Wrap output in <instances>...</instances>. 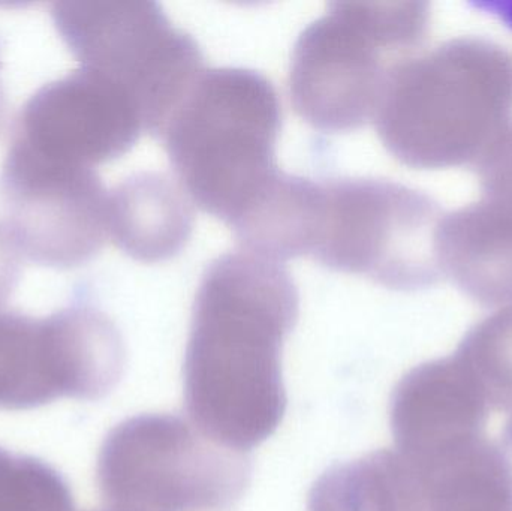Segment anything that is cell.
<instances>
[{"mask_svg": "<svg viewBox=\"0 0 512 511\" xmlns=\"http://www.w3.org/2000/svg\"><path fill=\"white\" fill-rule=\"evenodd\" d=\"M125 344L99 309L72 305L35 318L0 309V410L60 398L98 401L119 384Z\"/></svg>", "mask_w": 512, "mask_h": 511, "instance_id": "obj_8", "label": "cell"}, {"mask_svg": "<svg viewBox=\"0 0 512 511\" xmlns=\"http://www.w3.org/2000/svg\"><path fill=\"white\" fill-rule=\"evenodd\" d=\"M442 275L486 308L512 305V213L495 204L462 207L442 216L438 230Z\"/></svg>", "mask_w": 512, "mask_h": 511, "instance_id": "obj_12", "label": "cell"}, {"mask_svg": "<svg viewBox=\"0 0 512 511\" xmlns=\"http://www.w3.org/2000/svg\"><path fill=\"white\" fill-rule=\"evenodd\" d=\"M300 297L288 270L251 252L210 263L192 309L183 380L191 422L230 449L251 452L282 423V348Z\"/></svg>", "mask_w": 512, "mask_h": 511, "instance_id": "obj_1", "label": "cell"}, {"mask_svg": "<svg viewBox=\"0 0 512 511\" xmlns=\"http://www.w3.org/2000/svg\"><path fill=\"white\" fill-rule=\"evenodd\" d=\"M490 410L483 387L456 353L421 363L391 395L396 450L412 462L438 458L486 437Z\"/></svg>", "mask_w": 512, "mask_h": 511, "instance_id": "obj_11", "label": "cell"}, {"mask_svg": "<svg viewBox=\"0 0 512 511\" xmlns=\"http://www.w3.org/2000/svg\"><path fill=\"white\" fill-rule=\"evenodd\" d=\"M409 462L423 476L426 511H512L510 462L486 437L430 461Z\"/></svg>", "mask_w": 512, "mask_h": 511, "instance_id": "obj_15", "label": "cell"}, {"mask_svg": "<svg viewBox=\"0 0 512 511\" xmlns=\"http://www.w3.org/2000/svg\"><path fill=\"white\" fill-rule=\"evenodd\" d=\"M6 228L26 260L74 269L108 237V191L95 168L59 161L12 137L0 177Z\"/></svg>", "mask_w": 512, "mask_h": 511, "instance_id": "obj_9", "label": "cell"}, {"mask_svg": "<svg viewBox=\"0 0 512 511\" xmlns=\"http://www.w3.org/2000/svg\"><path fill=\"white\" fill-rule=\"evenodd\" d=\"M442 216L432 197L391 180H310L301 257L391 290H423L444 279Z\"/></svg>", "mask_w": 512, "mask_h": 511, "instance_id": "obj_4", "label": "cell"}, {"mask_svg": "<svg viewBox=\"0 0 512 511\" xmlns=\"http://www.w3.org/2000/svg\"><path fill=\"white\" fill-rule=\"evenodd\" d=\"M373 122L408 167L475 165L512 125V57L481 38L409 54L390 69Z\"/></svg>", "mask_w": 512, "mask_h": 511, "instance_id": "obj_2", "label": "cell"}, {"mask_svg": "<svg viewBox=\"0 0 512 511\" xmlns=\"http://www.w3.org/2000/svg\"><path fill=\"white\" fill-rule=\"evenodd\" d=\"M23 260L8 228L0 222V309L11 299L20 284Z\"/></svg>", "mask_w": 512, "mask_h": 511, "instance_id": "obj_19", "label": "cell"}, {"mask_svg": "<svg viewBox=\"0 0 512 511\" xmlns=\"http://www.w3.org/2000/svg\"><path fill=\"white\" fill-rule=\"evenodd\" d=\"M6 111H8V105H6L5 93H3L2 84H0V132H2L3 126H5Z\"/></svg>", "mask_w": 512, "mask_h": 511, "instance_id": "obj_21", "label": "cell"}, {"mask_svg": "<svg viewBox=\"0 0 512 511\" xmlns=\"http://www.w3.org/2000/svg\"><path fill=\"white\" fill-rule=\"evenodd\" d=\"M102 511H122V510L108 509V510H102Z\"/></svg>", "mask_w": 512, "mask_h": 511, "instance_id": "obj_22", "label": "cell"}, {"mask_svg": "<svg viewBox=\"0 0 512 511\" xmlns=\"http://www.w3.org/2000/svg\"><path fill=\"white\" fill-rule=\"evenodd\" d=\"M499 446L504 450L512 470V414L510 419L507 420V423H505L504 434H502V441Z\"/></svg>", "mask_w": 512, "mask_h": 511, "instance_id": "obj_20", "label": "cell"}, {"mask_svg": "<svg viewBox=\"0 0 512 511\" xmlns=\"http://www.w3.org/2000/svg\"><path fill=\"white\" fill-rule=\"evenodd\" d=\"M456 354L474 372L490 408L512 414V305L475 324Z\"/></svg>", "mask_w": 512, "mask_h": 511, "instance_id": "obj_16", "label": "cell"}, {"mask_svg": "<svg viewBox=\"0 0 512 511\" xmlns=\"http://www.w3.org/2000/svg\"><path fill=\"white\" fill-rule=\"evenodd\" d=\"M0 511H74V501L50 465L0 449Z\"/></svg>", "mask_w": 512, "mask_h": 511, "instance_id": "obj_17", "label": "cell"}, {"mask_svg": "<svg viewBox=\"0 0 512 511\" xmlns=\"http://www.w3.org/2000/svg\"><path fill=\"white\" fill-rule=\"evenodd\" d=\"M96 477L108 509L225 510L245 494L252 465L183 417L143 414L105 437Z\"/></svg>", "mask_w": 512, "mask_h": 511, "instance_id": "obj_6", "label": "cell"}, {"mask_svg": "<svg viewBox=\"0 0 512 511\" xmlns=\"http://www.w3.org/2000/svg\"><path fill=\"white\" fill-rule=\"evenodd\" d=\"M429 3L334 2L292 50L289 92L295 111L324 132L375 120L393 65L429 30Z\"/></svg>", "mask_w": 512, "mask_h": 511, "instance_id": "obj_5", "label": "cell"}, {"mask_svg": "<svg viewBox=\"0 0 512 511\" xmlns=\"http://www.w3.org/2000/svg\"><path fill=\"white\" fill-rule=\"evenodd\" d=\"M108 237L128 257L159 263L176 257L191 239L194 210L168 174L141 171L108 192Z\"/></svg>", "mask_w": 512, "mask_h": 511, "instance_id": "obj_13", "label": "cell"}, {"mask_svg": "<svg viewBox=\"0 0 512 511\" xmlns=\"http://www.w3.org/2000/svg\"><path fill=\"white\" fill-rule=\"evenodd\" d=\"M420 471L397 450L334 465L310 489L309 511H426Z\"/></svg>", "mask_w": 512, "mask_h": 511, "instance_id": "obj_14", "label": "cell"}, {"mask_svg": "<svg viewBox=\"0 0 512 511\" xmlns=\"http://www.w3.org/2000/svg\"><path fill=\"white\" fill-rule=\"evenodd\" d=\"M51 20L81 66L125 87L159 137L204 71L194 36L173 26L155 2H56Z\"/></svg>", "mask_w": 512, "mask_h": 511, "instance_id": "obj_7", "label": "cell"}, {"mask_svg": "<svg viewBox=\"0 0 512 511\" xmlns=\"http://www.w3.org/2000/svg\"><path fill=\"white\" fill-rule=\"evenodd\" d=\"M483 200L512 213V125L478 159Z\"/></svg>", "mask_w": 512, "mask_h": 511, "instance_id": "obj_18", "label": "cell"}, {"mask_svg": "<svg viewBox=\"0 0 512 511\" xmlns=\"http://www.w3.org/2000/svg\"><path fill=\"white\" fill-rule=\"evenodd\" d=\"M143 132L146 123L134 96L81 66L30 96L12 137L50 158L95 168L128 153Z\"/></svg>", "mask_w": 512, "mask_h": 511, "instance_id": "obj_10", "label": "cell"}, {"mask_svg": "<svg viewBox=\"0 0 512 511\" xmlns=\"http://www.w3.org/2000/svg\"><path fill=\"white\" fill-rule=\"evenodd\" d=\"M280 128L279 96L267 77L216 68L201 72L159 137L188 197L234 228L282 174Z\"/></svg>", "mask_w": 512, "mask_h": 511, "instance_id": "obj_3", "label": "cell"}]
</instances>
